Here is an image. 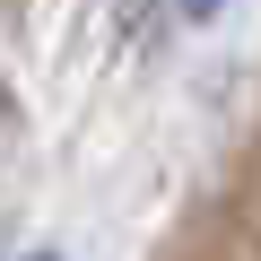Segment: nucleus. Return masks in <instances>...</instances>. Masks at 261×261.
Segmentation results:
<instances>
[{"label":"nucleus","instance_id":"nucleus-2","mask_svg":"<svg viewBox=\"0 0 261 261\" xmlns=\"http://www.w3.org/2000/svg\"><path fill=\"white\" fill-rule=\"evenodd\" d=\"M35 261H53V252H35Z\"/></svg>","mask_w":261,"mask_h":261},{"label":"nucleus","instance_id":"nucleus-1","mask_svg":"<svg viewBox=\"0 0 261 261\" xmlns=\"http://www.w3.org/2000/svg\"><path fill=\"white\" fill-rule=\"evenodd\" d=\"M183 9H192V18H218V0H183Z\"/></svg>","mask_w":261,"mask_h":261}]
</instances>
